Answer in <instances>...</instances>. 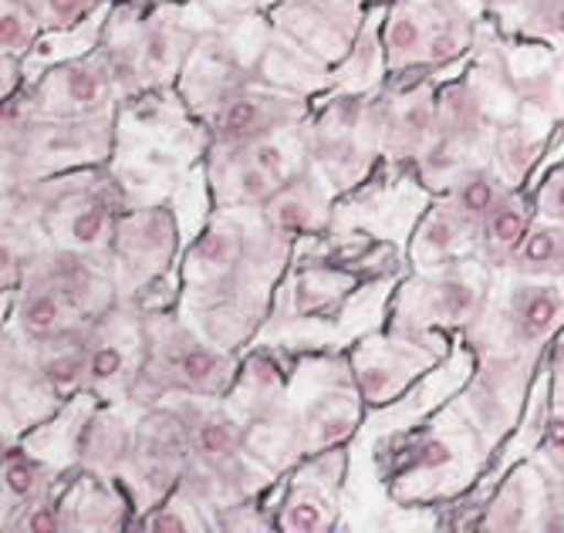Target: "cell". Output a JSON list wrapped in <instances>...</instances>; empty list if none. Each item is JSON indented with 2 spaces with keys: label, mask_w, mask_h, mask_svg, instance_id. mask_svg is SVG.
I'll return each mask as SVG.
<instances>
[{
  "label": "cell",
  "mask_w": 564,
  "mask_h": 533,
  "mask_svg": "<svg viewBox=\"0 0 564 533\" xmlns=\"http://www.w3.org/2000/svg\"><path fill=\"white\" fill-rule=\"evenodd\" d=\"M58 322H62V307H58V301L51 297V294H37V297H31L28 301V307H24V328L31 331V335H51L58 328Z\"/></svg>",
  "instance_id": "6da1fadb"
},
{
  "label": "cell",
  "mask_w": 564,
  "mask_h": 533,
  "mask_svg": "<svg viewBox=\"0 0 564 533\" xmlns=\"http://www.w3.org/2000/svg\"><path fill=\"white\" fill-rule=\"evenodd\" d=\"M258 119H261V105L258 101H234L230 109L217 119V129H220L224 139H240V135H247L253 126H258Z\"/></svg>",
  "instance_id": "7a4b0ae2"
},
{
  "label": "cell",
  "mask_w": 564,
  "mask_h": 533,
  "mask_svg": "<svg viewBox=\"0 0 564 533\" xmlns=\"http://www.w3.org/2000/svg\"><path fill=\"white\" fill-rule=\"evenodd\" d=\"M557 314V297L554 294H534L524 307V325L534 331H544Z\"/></svg>",
  "instance_id": "3957f363"
},
{
  "label": "cell",
  "mask_w": 564,
  "mask_h": 533,
  "mask_svg": "<svg viewBox=\"0 0 564 533\" xmlns=\"http://www.w3.org/2000/svg\"><path fill=\"white\" fill-rule=\"evenodd\" d=\"M199 449L210 453V456H227L234 449V433L224 422H207L199 429Z\"/></svg>",
  "instance_id": "277c9868"
},
{
  "label": "cell",
  "mask_w": 564,
  "mask_h": 533,
  "mask_svg": "<svg viewBox=\"0 0 564 533\" xmlns=\"http://www.w3.org/2000/svg\"><path fill=\"white\" fill-rule=\"evenodd\" d=\"M217 358L214 355H207V351H186L183 358H180V368H183V376L189 379V382H207V379H214V371H217Z\"/></svg>",
  "instance_id": "5b68a950"
},
{
  "label": "cell",
  "mask_w": 564,
  "mask_h": 533,
  "mask_svg": "<svg viewBox=\"0 0 564 533\" xmlns=\"http://www.w3.org/2000/svg\"><path fill=\"white\" fill-rule=\"evenodd\" d=\"M494 186L490 183H484V180H474V183H467L464 186V193H459V203H464V209L467 213H474V217H480V213H487L490 206H494Z\"/></svg>",
  "instance_id": "8992f818"
},
{
  "label": "cell",
  "mask_w": 564,
  "mask_h": 533,
  "mask_svg": "<svg viewBox=\"0 0 564 533\" xmlns=\"http://www.w3.org/2000/svg\"><path fill=\"white\" fill-rule=\"evenodd\" d=\"M521 230H524V217L518 209H500L494 217V224H490V233H494L497 243H514L521 237Z\"/></svg>",
  "instance_id": "52a82bcc"
},
{
  "label": "cell",
  "mask_w": 564,
  "mask_h": 533,
  "mask_svg": "<svg viewBox=\"0 0 564 533\" xmlns=\"http://www.w3.org/2000/svg\"><path fill=\"white\" fill-rule=\"evenodd\" d=\"M101 227H106V217H101V209H85V213H78L75 217V224H72V237L78 240V243H95L98 237H101Z\"/></svg>",
  "instance_id": "ba28073f"
},
{
  "label": "cell",
  "mask_w": 564,
  "mask_h": 533,
  "mask_svg": "<svg viewBox=\"0 0 564 533\" xmlns=\"http://www.w3.org/2000/svg\"><path fill=\"white\" fill-rule=\"evenodd\" d=\"M82 358L78 355H62L47 365V379L55 382V385H75L82 379Z\"/></svg>",
  "instance_id": "9c48e42d"
},
{
  "label": "cell",
  "mask_w": 564,
  "mask_h": 533,
  "mask_svg": "<svg viewBox=\"0 0 564 533\" xmlns=\"http://www.w3.org/2000/svg\"><path fill=\"white\" fill-rule=\"evenodd\" d=\"M386 41H389L392 51H413V47L420 44V28H416L413 21H409V18H395V21L389 24Z\"/></svg>",
  "instance_id": "30bf717a"
},
{
  "label": "cell",
  "mask_w": 564,
  "mask_h": 533,
  "mask_svg": "<svg viewBox=\"0 0 564 533\" xmlns=\"http://www.w3.org/2000/svg\"><path fill=\"white\" fill-rule=\"evenodd\" d=\"M68 95H72L75 101H82V105L95 101V98H98V78H95L88 68L68 72Z\"/></svg>",
  "instance_id": "8fae6325"
},
{
  "label": "cell",
  "mask_w": 564,
  "mask_h": 533,
  "mask_svg": "<svg viewBox=\"0 0 564 533\" xmlns=\"http://www.w3.org/2000/svg\"><path fill=\"white\" fill-rule=\"evenodd\" d=\"M8 487L18 497H28L34 490V472H31V466L24 459H11L8 463Z\"/></svg>",
  "instance_id": "7c38bea8"
},
{
  "label": "cell",
  "mask_w": 564,
  "mask_h": 533,
  "mask_svg": "<svg viewBox=\"0 0 564 533\" xmlns=\"http://www.w3.org/2000/svg\"><path fill=\"white\" fill-rule=\"evenodd\" d=\"M318 520H322V513L312 503H294L284 516V526L288 530H318Z\"/></svg>",
  "instance_id": "4fadbf2b"
},
{
  "label": "cell",
  "mask_w": 564,
  "mask_h": 533,
  "mask_svg": "<svg viewBox=\"0 0 564 533\" xmlns=\"http://www.w3.org/2000/svg\"><path fill=\"white\" fill-rule=\"evenodd\" d=\"M521 253H524V260H528V263H544V260H551V257H554V237L541 230V233H534V237L524 243V250H521Z\"/></svg>",
  "instance_id": "5bb4252c"
},
{
  "label": "cell",
  "mask_w": 564,
  "mask_h": 533,
  "mask_svg": "<svg viewBox=\"0 0 564 533\" xmlns=\"http://www.w3.org/2000/svg\"><path fill=\"white\" fill-rule=\"evenodd\" d=\"M119 368H122V355L116 348H106V351H98L91 358V376L95 379H112Z\"/></svg>",
  "instance_id": "9a60e30c"
},
{
  "label": "cell",
  "mask_w": 564,
  "mask_h": 533,
  "mask_svg": "<svg viewBox=\"0 0 564 533\" xmlns=\"http://www.w3.org/2000/svg\"><path fill=\"white\" fill-rule=\"evenodd\" d=\"M227 250H230V237L210 233L207 240H203V247H199V257L207 260V263H220V260H227Z\"/></svg>",
  "instance_id": "2e32d148"
},
{
  "label": "cell",
  "mask_w": 564,
  "mask_h": 533,
  "mask_svg": "<svg viewBox=\"0 0 564 533\" xmlns=\"http://www.w3.org/2000/svg\"><path fill=\"white\" fill-rule=\"evenodd\" d=\"M0 28H4V47H8V51H18V47L28 41L21 18H18V14H11V11H4V21H0Z\"/></svg>",
  "instance_id": "e0dca14e"
},
{
  "label": "cell",
  "mask_w": 564,
  "mask_h": 533,
  "mask_svg": "<svg viewBox=\"0 0 564 533\" xmlns=\"http://www.w3.org/2000/svg\"><path fill=\"white\" fill-rule=\"evenodd\" d=\"M416 463H420V466H440V463H446V449H443L440 443H426V446L416 453Z\"/></svg>",
  "instance_id": "ac0fdd59"
},
{
  "label": "cell",
  "mask_w": 564,
  "mask_h": 533,
  "mask_svg": "<svg viewBox=\"0 0 564 533\" xmlns=\"http://www.w3.org/2000/svg\"><path fill=\"white\" fill-rule=\"evenodd\" d=\"M58 523H55V513H51V510H34L31 516H28V523H24V530H55Z\"/></svg>",
  "instance_id": "d6986e66"
},
{
  "label": "cell",
  "mask_w": 564,
  "mask_h": 533,
  "mask_svg": "<svg viewBox=\"0 0 564 533\" xmlns=\"http://www.w3.org/2000/svg\"><path fill=\"white\" fill-rule=\"evenodd\" d=\"M544 443H547L551 449H564V418H547Z\"/></svg>",
  "instance_id": "ffe728a7"
},
{
  "label": "cell",
  "mask_w": 564,
  "mask_h": 533,
  "mask_svg": "<svg viewBox=\"0 0 564 533\" xmlns=\"http://www.w3.org/2000/svg\"><path fill=\"white\" fill-rule=\"evenodd\" d=\"M278 217H281V224H284V227H304V224H307L304 209H301V206H294V203L281 206V213H278Z\"/></svg>",
  "instance_id": "44dd1931"
},
{
  "label": "cell",
  "mask_w": 564,
  "mask_h": 533,
  "mask_svg": "<svg viewBox=\"0 0 564 533\" xmlns=\"http://www.w3.org/2000/svg\"><path fill=\"white\" fill-rule=\"evenodd\" d=\"M47 4H51V11H55L62 21H68V18H75L82 11V0H47Z\"/></svg>",
  "instance_id": "7402d4cb"
},
{
  "label": "cell",
  "mask_w": 564,
  "mask_h": 533,
  "mask_svg": "<svg viewBox=\"0 0 564 533\" xmlns=\"http://www.w3.org/2000/svg\"><path fill=\"white\" fill-rule=\"evenodd\" d=\"M145 55H149V62H163L166 58V37L163 34H152L149 44H145Z\"/></svg>",
  "instance_id": "603a6c76"
},
{
  "label": "cell",
  "mask_w": 564,
  "mask_h": 533,
  "mask_svg": "<svg viewBox=\"0 0 564 533\" xmlns=\"http://www.w3.org/2000/svg\"><path fill=\"white\" fill-rule=\"evenodd\" d=\"M258 159H261V166H264V170L281 173V155H278L274 149H261V152H258Z\"/></svg>",
  "instance_id": "cb8c5ba5"
},
{
  "label": "cell",
  "mask_w": 564,
  "mask_h": 533,
  "mask_svg": "<svg viewBox=\"0 0 564 533\" xmlns=\"http://www.w3.org/2000/svg\"><path fill=\"white\" fill-rule=\"evenodd\" d=\"M152 530H186V523H183L180 516L166 513V516H156V520H152Z\"/></svg>",
  "instance_id": "d4e9b609"
},
{
  "label": "cell",
  "mask_w": 564,
  "mask_h": 533,
  "mask_svg": "<svg viewBox=\"0 0 564 533\" xmlns=\"http://www.w3.org/2000/svg\"><path fill=\"white\" fill-rule=\"evenodd\" d=\"M453 51H456V44L446 37V34H440L436 37V44H433V58H443V55H453Z\"/></svg>",
  "instance_id": "484cf974"
},
{
  "label": "cell",
  "mask_w": 564,
  "mask_h": 533,
  "mask_svg": "<svg viewBox=\"0 0 564 533\" xmlns=\"http://www.w3.org/2000/svg\"><path fill=\"white\" fill-rule=\"evenodd\" d=\"M409 129H426V119H423V112H409Z\"/></svg>",
  "instance_id": "4316f807"
},
{
  "label": "cell",
  "mask_w": 564,
  "mask_h": 533,
  "mask_svg": "<svg viewBox=\"0 0 564 533\" xmlns=\"http://www.w3.org/2000/svg\"><path fill=\"white\" fill-rule=\"evenodd\" d=\"M433 240H436V243H446V240H449V227H436V230H433Z\"/></svg>",
  "instance_id": "83f0119b"
},
{
  "label": "cell",
  "mask_w": 564,
  "mask_h": 533,
  "mask_svg": "<svg viewBox=\"0 0 564 533\" xmlns=\"http://www.w3.org/2000/svg\"><path fill=\"white\" fill-rule=\"evenodd\" d=\"M554 28H557V34H564V8L557 11V18H554Z\"/></svg>",
  "instance_id": "f1b7e54d"
},
{
  "label": "cell",
  "mask_w": 564,
  "mask_h": 533,
  "mask_svg": "<svg viewBox=\"0 0 564 533\" xmlns=\"http://www.w3.org/2000/svg\"><path fill=\"white\" fill-rule=\"evenodd\" d=\"M557 206H561V209H564V186H561V189H557Z\"/></svg>",
  "instance_id": "f546056e"
}]
</instances>
